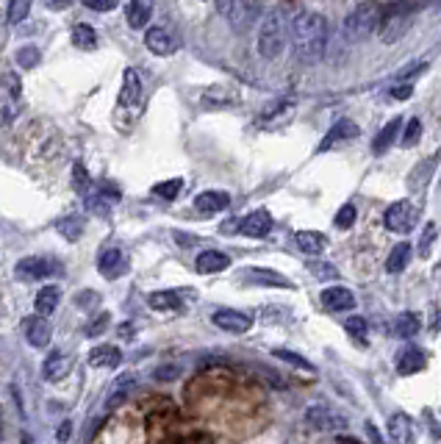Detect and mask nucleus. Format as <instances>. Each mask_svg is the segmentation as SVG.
<instances>
[{
  "mask_svg": "<svg viewBox=\"0 0 441 444\" xmlns=\"http://www.w3.org/2000/svg\"><path fill=\"white\" fill-rule=\"evenodd\" d=\"M194 267H197L200 275H214V272L228 269V267H231V258H228L225 253H219V250H203V253L197 256Z\"/></svg>",
  "mask_w": 441,
  "mask_h": 444,
  "instance_id": "4be33fe9",
  "label": "nucleus"
},
{
  "mask_svg": "<svg viewBox=\"0 0 441 444\" xmlns=\"http://www.w3.org/2000/svg\"><path fill=\"white\" fill-rule=\"evenodd\" d=\"M84 6L92 9V12H114L117 0H84Z\"/></svg>",
  "mask_w": 441,
  "mask_h": 444,
  "instance_id": "8fccbe9b",
  "label": "nucleus"
},
{
  "mask_svg": "<svg viewBox=\"0 0 441 444\" xmlns=\"http://www.w3.org/2000/svg\"><path fill=\"white\" fill-rule=\"evenodd\" d=\"M344 328H347V333L352 336V339H358V342H363L366 339V333H370V325H366V320L363 317H347V322H344Z\"/></svg>",
  "mask_w": 441,
  "mask_h": 444,
  "instance_id": "49530a36",
  "label": "nucleus"
},
{
  "mask_svg": "<svg viewBox=\"0 0 441 444\" xmlns=\"http://www.w3.org/2000/svg\"><path fill=\"white\" fill-rule=\"evenodd\" d=\"M150 14H153V3L150 0H128V6H125V20L133 31L144 28L147 23H150Z\"/></svg>",
  "mask_w": 441,
  "mask_h": 444,
  "instance_id": "aec40b11",
  "label": "nucleus"
},
{
  "mask_svg": "<svg viewBox=\"0 0 441 444\" xmlns=\"http://www.w3.org/2000/svg\"><path fill=\"white\" fill-rule=\"evenodd\" d=\"M181 189H183V181H181V178H170V181L156 184V186H153V195L161 197V200H175Z\"/></svg>",
  "mask_w": 441,
  "mask_h": 444,
  "instance_id": "4c0bfd02",
  "label": "nucleus"
},
{
  "mask_svg": "<svg viewBox=\"0 0 441 444\" xmlns=\"http://www.w3.org/2000/svg\"><path fill=\"white\" fill-rule=\"evenodd\" d=\"M272 355L278 358V361H286V364H291V366H297V369H308V373H314V364L308 361V358H303V355H297V353H291V350H272Z\"/></svg>",
  "mask_w": 441,
  "mask_h": 444,
  "instance_id": "58836bf2",
  "label": "nucleus"
},
{
  "mask_svg": "<svg viewBox=\"0 0 441 444\" xmlns=\"http://www.w3.org/2000/svg\"><path fill=\"white\" fill-rule=\"evenodd\" d=\"M389 433L394 441H403V444H414L416 436H414V422L408 414H394L389 419Z\"/></svg>",
  "mask_w": 441,
  "mask_h": 444,
  "instance_id": "a878e982",
  "label": "nucleus"
},
{
  "mask_svg": "<svg viewBox=\"0 0 441 444\" xmlns=\"http://www.w3.org/2000/svg\"><path fill=\"white\" fill-rule=\"evenodd\" d=\"M133 389V375H120V381H117V386L111 389V395H109V400H106V408H114V406H120L125 397H128V392Z\"/></svg>",
  "mask_w": 441,
  "mask_h": 444,
  "instance_id": "c9c22d12",
  "label": "nucleus"
},
{
  "mask_svg": "<svg viewBox=\"0 0 441 444\" xmlns=\"http://www.w3.org/2000/svg\"><path fill=\"white\" fill-rule=\"evenodd\" d=\"M308 269H311L314 278H319V280H336V278H339V269H336L333 264H328V261H311Z\"/></svg>",
  "mask_w": 441,
  "mask_h": 444,
  "instance_id": "de8ad7c7",
  "label": "nucleus"
},
{
  "mask_svg": "<svg viewBox=\"0 0 441 444\" xmlns=\"http://www.w3.org/2000/svg\"><path fill=\"white\" fill-rule=\"evenodd\" d=\"M69 3H72V0H47V6H50V9H67Z\"/></svg>",
  "mask_w": 441,
  "mask_h": 444,
  "instance_id": "6e6d98bb",
  "label": "nucleus"
},
{
  "mask_svg": "<svg viewBox=\"0 0 441 444\" xmlns=\"http://www.w3.org/2000/svg\"><path fill=\"white\" fill-rule=\"evenodd\" d=\"M17 64L20 67H25V69H34V67H39V61H42V53H39V47L36 45H25V47H20L17 50Z\"/></svg>",
  "mask_w": 441,
  "mask_h": 444,
  "instance_id": "e433bc0d",
  "label": "nucleus"
},
{
  "mask_svg": "<svg viewBox=\"0 0 441 444\" xmlns=\"http://www.w3.org/2000/svg\"><path fill=\"white\" fill-rule=\"evenodd\" d=\"M28 12H31V0H9L6 17H9V23H23L28 17Z\"/></svg>",
  "mask_w": 441,
  "mask_h": 444,
  "instance_id": "c03bdc74",
  "label": "nucleus"
},
{
  "mask_svg": "<svg viewBox=\"0 0 441 444\" xmlns=\"http://www.w3.org/2000/svg\"><path fill=\"white\" fill-rule=\"evenodd\" d=\"M25 339H28V344L31 347H47L50 344V339H53V328H50V322L45 320V317H28L25 320Z\"/></svg>",
  "mask_w": 441,
  "mask_h": 444,
  "instance_id": "dca6fc26",
  "label": "nucleus"
},
{
  "mask_svg": "<svg viewBox=\"0 0 441 444\" xmlns=\"http://www.w3.org/2000/svg\"><path fill=\"white\" fill-rule=\"evenodd\" d=\"M23 111V84L14 72L0 76V125H9Z\"/></svg>",
  "mask_w": 441,
  "mask_h": 444,
  "instance_id": "39448f33",
  "label": "nucleus"
},
{
  "mask_svg": "<svg viewBox=\"0 0 441 444\" xmlns=\"http://www.w3.org/2000/svg\"><path fill=\"white\" fill-rule=\"evenodd\" d=\"M286 36H289V28L283 23V14L280 12H269L264 17V23L258 25V42H256L258 56L267 58V61H275L286 50Z\"/></svg>",
  "mask_w": 441,
  "mask_h": 444,
  "instance_id": "20e7f679",
  "label": "nucleus"
},
{
  "mask_svg": "<svg viewBox=\"0 0 441 444\" xmlns=\"http://www.w3.org/2000/svg\"><path fill=\"white\" fill-rule=\"evenodd\" d=\"M122 361V350L114 344H98L89 353V364L92 366H117Z\"/></svg>",
  "mask_w": 441,
  "mask_h": 444,
  "instance_id": "bb28decb",
  "label": "nucleus"
},
{
  "mask_svg": "<svg viewBox=\"0 0 441 444\" xmlns=\"http://www.w3.org/2000/svg\"><path fill=\"white\" fill-rule=\"evenodd\" d=\"M328 20L317 12H300L289 23V39L300 61H317L328 50Z\"/></svg>",
  "mask_w": 441,
  "mask_h": 444,
  "instance_id": "f257e3e1",
  "label": "nucleus"
},
{
  "mask_svg": "<svg viewBox=\"0 0 441 444\" xmlns=\"http://www.w3.org/2000/svg\"><path fill=\"white\" fill-rule=\"evenodd\" d=\"M291 109H294V100H291V98L272 100V103L261 111V122H269V120H275V117H280V114H286V111H291Z\"/></svg>",
  "mask_w": 441,
  "mask_h": 444,
  "instance_id": "ea45409f",
  "label": "nucleus"
},
{
  "mask_svg": "<svg viewBox=\"0 0 441 444\" xmlns=\"http://www.w3.org/2000/svg\"><path fill=\"white\" fill-rule=\"evenodd\" d=\"M336 444H363V441H358L355 436H339V439H336Z\"/></svg>",
  "mask_w": 441,
  "mask_h": 444,
  "instance_id": "4d7b16f0",
  "label": "nucleus"
},
{
  "mask_svg": "<svg viewBox=\"0 0 441 444\" xmlns=\"http://www.w3.org/2000/svg\"><path fill=\"white\" fill-rule=\"evenodd\" d=\"M272 231V217L267 208H258L253 214H247L245 219H239V234L250 236V239H264Z\"/></svg>",
  "mask_w": 441,
  "mask_h": 444,
  "instance_id": "f8f14e48",
  "label": "nucleus"
},
{
  "mask_svg": "<svg viewBox=\"0 0 441 444\" xmlns=\"http://www.w3.org/2000/svg\"><path fill=\"white\" fill-rule=\"evenodd\" d=\"M56 231H58L67 242H78V239H81V234H84V217L72 214V217L58 219V222H56Z\"/></svg>",
  "mask_w": 441,
  "mask_h": 444,
  "instance_id": "7c9ffc66",
  "label": "nucleus"
},
{
  "mask_svg": "<svg viewBox=\"0 0 441 444\" xmlns=\"http://www.w3.org/2000/svg\"><path fill=\"white\" fill-rule=\"evenodd\" d=\"M419 136H422V122L414 117V120H408V125H405V133H403L400 144H403V147H411V144H416V142H419Z\"/></svg>",
  "mask_w": 441,
  "mask_h": 444,
  "instance_id": "09e8293b",
  "label": "nucleus"
},
{
  "mask_svg": "<svg viewBox=\"0 0 441 444\" xmlns=\"http://www.w3.org/2000/svg\"><path fill=\"white\" fill-rule=\"evenodd\" d=\"M98 269H100V275H103V278H109V280L120 278V275H122V269H125V256H122V250H120L117 245L103 247V250H100V256H98Z\"/></svg>",
  "mask_w": 441,
  "mask_h": 444,
  "instance_id": "2eb2a0df",
  "label": "nucleus"
},
{
  "mask_svg": "<svg viewBox=\"0 0 441 444\" xmlns=\"http://www.w3.org/2000/svg\"><path fill=\"white\" fill-rule=\"evenodd\" d=\"M358 133H361V131H358V125H355L352 120H339V122L325 133V139L319 142L317 151H319V153H325V151H330L333 144H339V142H344V139H355Z\"/></svg>",
  "mask_w": 441,
  "mask_h": 444,
  "instance_id": "6ab92c4d",
  "label": "nucleus"
},
{
  "mask_svg": "<svg viewBox=\"0 0 441 444\" xmlns=\"http://www.w3.org/2000/svg\"><path fill=\"white\" fill-rule=\"evenodd\" d=\"M142 106H144L142 76L133 67H128L125 76H122V89H120V100H117V111H114V125L120 131H131L136 117L142 114Z\"/></svg>",
  "mask_w": 441,
  "mask_h": 444,
  "instance_id": "f03ea898",
  "label": "nucleus"
},
{
  "mask_svg": "<svg viewBox=\"0 0 441 444\" xmlns=\"http://www.w3.org/2000/svg\"><path fill=\"white\" fill-rule=\"evenodd\" d=\"M408 261H411V245L400 242L397 247H392V253H389V258H386V269H389L392 275H397V272H403V269L408 267Z\"/></svg>",
  "mask_w": 441,
  "mask_h": 444,
  "instance_id": "2f4dec72",
  "label": "nucleus"
},
{
  "mask_svg": "<svg viewBox=\"0 0 441 444\" xmlns=\"http://www.w3.org/2000/svg\"><path fill=\"white\" fill-rule=\"evenodd\" d=\"M411 25H414V12H411V9H394V12L389 14V20L383 23V28H381L383 45L400 42V39L411 31Z\"/></svg>",
  "mask_w": 441,
  "mask_h": 444,
  "instance_id": "9d476101",
  "label": "nucleus"
},
{
  "mask_svg": "<svg viewBox=\"0 0 441 444\" xmlns=\"http://www.w3.org/2000/svg\"><path fill=\"white\" fill-rule=\"evenodd\" d=\"M69 369H72V358L64 350H50V355L42 364V375H45V381L58 384V381H64L69 375Z\"/></svg>",
  "mask_w": 441,
  "mask_h": 444,
  "instance_id": "ddd939ff",
  "label": "nucleus"
},
{
  "mask_svg": "<svg viewBox=\"0 0 441 444\" xmlns=\"http://www.w3.org/2000/svg\"><path fill=\"white\" fill-rule=\"evenodd\" d=\"M144 45H147V50L156 53V56H172L178 50V42L172 39V34L167 28H150L144 34Z\"/></svg>",
  "mask_w": 441,
  "mask_h": 444,
  "instance_id": "f3484780",
  "label": "nucleus"
},
{
  "mask_svg": "<svg viewBox=\"0 0 441 444\" xmlns=\"http://www.w3.org/2000/svg\"><path fill=\"white\" fill-rule=\"evenodd\" d=\"M109 325H111V314H109V311H103V314H98V317H92V320L87 322L84 333H87L89 339H95V336H103V333L109 331Z\"/></svg>",
  "mask_w": 441,
  "mask_h": 444,
  "instance_id": "a19ab883",
  "label": "nucleus"
},
{
  "mask_svg": "<svg viewBox=\"0 0 441 444\" xmlns=\"http://www.w3.org/2000/svg\"><path fill=\"white\" fill-rule=\"evenodd\" d=\"M245 278H247L250 283H258V286H278V289H289V286H291L289 278H283L280 272L267 269V267H247V269H245Z\"/></svg>",
  "mask_w": 441,
  "mask_h": 444,
  "instance_id": "412c9836",
  "label": "nucleus"
},
{
  "mask_svg": "<svg viewBox=\"0 0 441 444\" xmlns=\"http://www.w3.org/2000/svg\"><path fill=\"white\" fill-rule=\"evenodd\" d=\"M58 269H61L58 261L50 258V256H25V258H20L17 267H14V272H17L20 280H42V278L56 275Z\"/></svg>",
  "mask_w": 441,
  "mask_h": 444,
  "instance_id": "6e6552de",
  "label": "nucleus"
},
{
  "mask_svg": "<svg viewBox=\"0 0 441 444\" xmlns=\"http://www.w3.org/2000/svg\"><path fill=\"white\" fill-rule=\"evenodd\" d=\"M181 375H183V366L181 364H161V366L153 369V378L161 381V384H170L175 378H181Z\"/></svg>",
  "mask_w": 441,
  "mask_h": 444,
  "instance_id": "37998d69",
  "label": "nucleus"
},
{
  "mask_svg": "<svg viewBox=\"0 0 441 444\" xmlns=\"http://www.w3.org/2000/svg\"><path fill=\"white\" fill-rule=\"evenodd\" d=\"M61 303V289L58 286H42L34 298V306H36V314L45 317V314H53Z\"/></svg>",
  "mask_w": 441,
  "mask_h": 444,
  "instance_id": "b1692460",
  "label": "nucleus"
},
{
  "mask_svg": "<svg viewBox=\"0 0 441 444\" xmlns=\"http://www.w3.org/2000/svg\"><path fill=\"white\" fill-rule=\"evenodd\" d=\"M228 103H236V95L225 87H211L205 95H203V106H228Z\"/></svg>",
  "mask_w": 441,
  "mask_h": 444,
  "instance_id": "f704fd0d",
  "label": "nucleus"
},
{
  "mask_svg": "<svg viewBox=\"0 0 441 444\" xmlns=\"http://www.w3.org/2000/svg\"><path fill=\"white\" fill-rule=\"evenodd\" d=\"M223 12L234 31L245 34L258 20V0H223Z\"/></svg>",
  "mask_w": 441,
  "mask_h": 444,
  "instance_id": "423d86ee",
  "label": "nucleus"
},
{
  "mask_svg": "<svg viewBox=\"0 0 441 444\" xmlns=\"http://www.w3.org/2000/svg\"><path fill=\"white\" fill-rule=\"evenodd\" d=\"M400 125H403V120H400V117H394L392 122H386V125H383V131L378 133V139H375V144H372V147H375V153H383L386 147H389V144L397 139Z\"/></svg>",
  "mask_w": 441,
  "mask_h": 444,
  "instance_id": "473e14b6",
  "label": "nucleus"
},
{
  "mask_svg": "<svg viewBox=\"0 0 441 444\" xmlns=\"http://www.w3.org/2000/svg\"><path fill=\"white\" fill-rule=\"evenodd\" d=\"M322 306L333 314L350 311V309H355V294L347 286H330V289L322 291Z\"/></svg>",
  "mask_w": 441,
  "mask_h": 444,
  "instance_id": "4468645a",
  "label": "nucleus"
},
{
  "mask_svg": "<svg viewBox=\"0 0 441 444\" xmlns=\"http://www.w3.org/2000/svg\"><path fill=\"white\" fill-rule=\"evenodd\" d=\"M211 322L216 328L228 331V333H247L253 328V317H247V314H242L236 309H219V311H214Z\"/></svg>",
  "mask_w": 441,
  "mask_h": 444,
  "instance_id": "9b49d317",
  "label": "nucleus"
},
{
  "mask_svg": "<svg viewBox=\"0 0 441 444\" xmlns=\"http://www.w3.org/2000/svg\"><path fill=\"white\" fill-rule=\"evenodd\" d=\"M120 333H122V336H131V333H133V325H122Z\"/></svg>",
  "mask_w": 441,
  "mask_h": 444,
  "instance_id": "13d9d810",
  "label": "nucleus"
},
{
  "mask_svg": "<svg viewBox=\"0 0 441 444\" xmlns=\"http://www.w3.org/2000/svg\"><path fill=\"white\" fill-rule=\"evenodd\" d=\"M297 247H300L306 256H317V253H322V250L328 247V239H325V234H319V231H300V234H297Z\"/></svg>",
  "mask_w": 441,
  "mask_h": 444,
  "instance_id": "c85d7f7f",
  "label": "nucleus"
},
{
  "mask_svg": "<svg viewBox=\"0 0 441 444\" xmlns=\"http://www.w3.org/2000/svg\"><path fill=\"white\" fill-rule=\"evenodd\" d=\"M419 328H422V320H419V314H414V311H403L397 320H394V336H400V339H414L416 333H419Z\"/></svg>",
  "mask_w": 441,
  "mask_h": 444,
  "instance_id": "cd10ccee",
  "label": "nucleus"
},
{
  "mask_svg": "<svg viewBox=\"0 0 441 444\" xmlns=\"http://www.w3.org/2000/svg\"><path fill=\"white\" fill-rule=\"evenodd\" d=\"M436 234H438V231H436V222H427V225L422 228V236H419V256H422V258H430Z\"/></svg>",
  "mask_w": 441,
  "mask_h": 444,
  "instance_id": "79ce46f5",
  "label": "nucleus"
},
{
  "mask_svg": "<svg viewBox=\"0 0 441 444\" xmlns=\"http://www.w3.org/2000/svg\"><path fill=\"white\" fill-rule=\"evenodd\" d=\"M425 353L419 347H405L400 355H397V373L400 375H416L425 369Z\"/></svg>",
  "mask_w": 441,
  "mask_h": 444,
  "instance_id": "5701e85b",
  "label": "nucleus"
},
{
  "mask_svg": "<svg viewBox=\"0 0 441 444\" xmlns=\"http://www.w3.org/2000/svg\"><path fill=\"white\" fill-rule=\"evenodd\" d=\"M72 186H76V192H78L81 197H87V195L95 189V184H92V178H89V173H87V167H84L81 162L72 164Z\"/></svg>",
  "mask_w": 441,
  "mask_h": 444,
  "instance_id": "72a5a7b5",
  "label": "nucleus"
},
{
  "mask_svg": "<svg viewBox=\"0 0 441 444\" xmlns=\"http://www.w3.org/2000/svg\"><path fill=\"white\" fill-rule=\"evenodd\" d=\"M378 28H381V6L375 3V0H366V3L355 6L341 23V34H344L347 42H363Z\"/></svg>",
  "mask_w": 441,
  "mask_h": 444,
  "instance_id": "7ed1b4c3",
  "label": "nucleus"
},
{
  "mask_svg": "<svg viewBox=\"0 0 441 444\" xmlns=\"http://www.w3.org/2000/svg\"><path fill=\"white\" fill-rule=\"evenodd\" d=\"M383 222H386V228L392 234H408L414 228V222H416V208L411 200H397L386 208L383 214Z\"/></svg>",
  "mask_w": 441,
  "mask_h": 444,
  "instance_id": "1a4fd4ad",
  "label": "nucleus"
},
{
  "mask_svg": "<svg viewBox=\"0 0 441 444\" xmlns=\"http://www.w3.org/2000/svg\"><path fill=\"white\" fill-rule=\"evenodd\" d=\"M147 306L153 311H178L183 306L181 291H153L147 294Z\"/></svg>",
  "mask_w": 441,
  "mask_h": 444,
  "instance_id": "393cba45",
  "label": "nucleus"
},
{
  "mask_svg": "<svg viewBox=\"0 0 441 444\" xmlns=\"http://www.w3.org/2000/svg\"><path fill=\"white\" fill-rule=\"evenodd\" d=\"M69 39H72V45L81 47V50H95V47H98V34H95V28H92V25H87V23L72 25Z\"/></svg>",
  "mask_w": 441,
  "mask_h": 444,
  "instance_id": "c756f323",
  "label": "nucleus"
},
{
  "mask_svg": "<svg viewBox=\"0 0 441 444\" xmlns=\"http://www.w3.org/2000/svg\"><path fill=\"white\" fill-rule=\"evenodd\" d=\"M69 433H72V422H69V419H64V422L58 425L56 436H58V441H67V439H69Z\"/></svg>",
  "mask_w": 441,
  "mask_h": 444,
  "instance_id": "5fc2aeb1",
  "label": "nucleus"
},
{
  "mask_svg": "<svg viewBox=\"0 0 441 444\" xmlns=\"http://www.w3.org/2000/svg\"><path fill=\"white\" fill-rule=\"evenodd\" d=\"M228 206H231V195L219 192V189H208V192H200L194 197V208L200 214H216V211H225Z\"/></svg>",
  "mask_w": 441,
  "mask_h": 444,
  "instance_id": "a211bd4d",
  "label": "nucleus"
},
{
  "mask_svg": "<svg viewBox=\"0 0 441 444\" xmlns=\"http://www.w3.org/2000/svg\"><path fill=\"white\" fill-rule=\"evenodd\" d=\"M427 69V64L425 61H416V64H408V69L405 72H400V81H408V78H414V76H419V72H425Z\"/></svg>",
  "mask_w": 441,
  "mask_h": 444,
  "instance_id": "603ef678",
  "label": "nucleus"
},
{
  "mask_svg": "<svg viewBox=\"0 0 441 444\" xmlns=\"http://www.w3.org/2000/svg\"><path fill=\"white\" fill-rule=\"evenodd\" d=\"M389 95H392L394 100H408V98L414 95V87H411V84H400V87H392Z\"/></svg>",
  "mask_w": 441,
  "mask_h": 444,
  "instance_id": "3c124183",
  "label": "nucleus"
},
{
  "mask_svg": "<svg viewBox=\"0 0 441 444\" xmlns=\"http://www.w3.org/2000/svg\"><path fill=\"white\" fill-rule=\"evenodd\" d=\"M303 419L311 430H344V428H350V419L330 406H308Z\"/></svg>",
  "mask_w": 441,
  "mask_h": 444,
  "instance_id": "0eeeda50",
  "label": "nucleus"
},
{
  "mask_svg": "<svg viewBox=\"0 0 441 444\" xmlns=\"http://www.w3.org/2000/svg\"><path fill=\"white\" fill-rule=\"evenodd\" d=\"M363 430H366V436H370V444H383V439H381V433H378V428L372 422H366Z\"/></svg>",
  "mask_w": 441,
  "mask_h": 444,
  "instance_id": "864d4df0",
  "label": "nucleus"
},
{
  "mask_svg": "<svg viewBox=\"0 0 441 444\" xmlns=\"http://www.w3.org/2000/svg\"><path fill=\"white\" fill-rule=\"evenodd\" d=\"M355 206L352 203H347V206H341L339 211H336V217H333V225L336 228H341V231H347V228H352V222H355Z\"/></svg>",
  "mask_w": 441,
  "mask_h": 444,
  "instance_id": "a18cd8bd",
  "label": "nucleus"
}]
</instances>
